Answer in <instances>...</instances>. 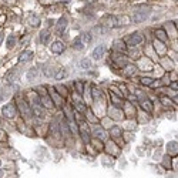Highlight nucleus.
I'll use <instances>...</instances> for the list:
<instances>
[{
  "label": "nucleus",
  "mask_w": 178,
  "mask_h": 178,
  "mask_svg": "<svg viewBox=\"0 0 178 178\" xmlns=\"http://www.w3.org/2000/svg\"><path fill=\"white\" fill-rule=\"evenodd\" d=\"M107 23H106V26L110 27V29H117V27H121L122 23L118 17H115V16H107Z\"/></svg>",
  "instance_id": "obj_2"
},
{
  "label": "nucleus",
  "mask_w": 178,
  "mask_h": 178,
  "mask_svg": "<svg viewBox=\"0 0 178 178\" xmlns=\"http://www.w3.org/2000/svg\"><path fill=\"white\" fill-rule=\"evenodd\" d=\"M140 81H141V84H144V85H151L154 80H152V78H150V77H143Z\"/></svg>",
  "instance_id": "obj_32"
},
{
  "label": "nucleus",
  "mask_w": 178,
  "mask_h": 178,
  "mask_svg": "<svg viewBox=\"0 0 178 178\" xmlns=\"http://www.w3.org/2000/svg\"><path fill=\"white\" fill-rule=\"evenodd\" d=\"M155 37L161 41H167V34H165V31H164L163 29L155 30Z\"/></svg>",
  "instance_id": "obj_21"
},
{
  "label": "nucleus",
  "mask_w": 178,
  "mask_h": 178,
  "mask_svg": "<svg viewBox=\"0 0 178 178\" xmlns=\"http://www.w3.org/2000/svg\"><path fill=\"white\" fill-rule=\"evenodd\" d=\"M141 107L144 108V110H147L148 113L152 111V104H151V101H148V100L143 101V103H141Z\"/></svg>",
  "instance_id": "obj_25"
},
{
  "label": "nucleus",
  "mask_w": 178,
  "mask_h": 178,
  "mask_svg": "<svg viewBox=\"0 0 178 178\" xmlns=\"http://www.w3.org/2000/svg\"><path fill=\"white\" fill-rule=\"evenodd\" d=\"M148 16H150V11H144V10L135 11L133 14V22L134 23H143Z\"/></svg>",
  "instance_id": "obj_4"
},
{
  "label": "nucleus",
  "mask_w": 178,
  "mask_h": 178,
  "mask_svg": "<svg viewBox=\"0 0 178 178\" xmlns=\"http://www.w3.org/2000/svg\"><path fill=\"white\" fill-rule=\"evenodd\" d=\"M3 39H4V34H3V31H0V44H2V41H3Z\"/></svg>",
  "instance_id": "obj_34"
},
{
  "label": "nucleus",
  "mask_w": 178,
  "mask_h": 178,
  "mask_svg": "<svg viewBox=\"0 0 178 178\" xmlns=\"http://www.w3.org/2000/svg\"><path fill=\"white\" fill-rule=\"evenodd\" d=\"M104 53H106V46L100 44V46H97V47L93 50V53H91V57H93L94 60H100V59H103Z\"/></svg>",
  "instance_id": "obj_6"
},
{
  "label": "nucleus",
  "mask_w": 178,
  "mask_h": 178,
  "mask_svg": "<svg viewBox=\"0 0 178 178\" xmlns=\"http://www.w3.org/2000/svg\"><path fill=\"white\" fill-rule=\"evenodd\" d=\"M80 134H81V137H83V140H84V143H89V141H90L89 124H85V122H81V124H80Z\"/></svg>",
  "instance_id": "obj_9"
},
{
  "label": "nucleus",
  "mask_w": 178,
  "mask_h": 178,
  "mask_svg": "<svg viewBox=\"0 0 178 178\" xmlns=\"http://www.w3.org/2000/svg\"><path fill=\"white\" fill-rule=\"evenodd\" d=\"M40 103L44 106L46 108H53V100H52V97H48L47 94H43V96H40Z\"/></svg>",
  "instance_id": "obj_14"
},
{
  "label": "nucleus",
  "mask_w": 178,
  "mask_h": 178,
  "mask_svg": "<svg viewBox=\"0 0 178 178\" xmlns=\"http://www.w3.org/2000/svg\"><path fill=\"white\" fill-rule=\"evenodd\" d=\"M83 2H89V3H93V2H98V0H83Z\"/></svg>",
  "instance_id": "obj_37"
},
{
  "label": "nucleus",
  "mask_w": 178,
  "mask_h": 178,
  "mask_svg": "<svg viewBox=\"0 0 178 178\" xmlns=\"http://www.w3.org/2000/svg\"><path fill=\"white\" fill-rule=\"evenodd\" d=\"M78 37H80V40H81V43L84 46H89L90 43H91V40H93V36H91V33H87V31H85V33H81Z\"/></svg>",
  "instance_id": "obj_15"
},
{
  "label": "nucleus",
  "mask_w": 178,
  "mask_h": 178,
  "mask_svg": "<svg viewBox=\"0 0 178 178\" xmlns=\"http://www.w3.org/2000/svg\"><path fill=\"white\" fill-rule=\"evenodd\" d=\"M74 108L77 110V111H80V113H87V107L84 106V103H83V101H76V103H74Z\"/></svg>",
  "instance_id": "obj_22"
},
{
  "label": "nucleus",
  "mask_w": 178,
  "mask_h": 178,
  "mask_svg": "<svg viewBox=\"0 0 178 178\" xmlns=\"http://www.w3.org/2000/svg\"><path fill=\"white\" fill-rule=\"evenodd\" d=\"M31 113H33L36 117H44V110H43V104H39V101H34L31 104Z\"/></svg>",
  "instance_id": "obj_5"
},
{
  "label": "nucleus",
  "mask_w": 178,
  "mask_h": 178,
  "mask_svg": "<svg viewBox=\"0 0 178 178\" xmlns=\"http://www.w3.org/2000/svg\"><path fill=\"white\" fill-rule=\"evenodd\" d=\"M113 46H114V50H117V52H127V46L126 43H124V40H115L114 43H113Z\"/></svg>",
  "instance_id": "obj_16"
},
{
  "label": "nucleus",
  "mask_w": 178,
  "mask_h": 178,
  "mask_svg": "<svg viewBox=\"0 0 178 178\" xmlns=\"http://www.w3.org/2000/svg\"><path fill=\"white\" fill-rule=\"evenodd\" d=\"M172 89H178V83H172Z\"/></svg>",
  "instance_id": "obj_36"
},
{
  "label": "nucleus",
  "mask_w": 178,
  "mask_h": 178,
  "mask_svg": "<svg viewBox=\"0 0 178 178\" xmlns=\"http://www.w3.org/2000/svg\"><path fill=\"white\" fill-rule=\"evenodd\" d=\"M4 138H6V134H4V133H3V131L0 130V141H3V140H4Z\"/></svg>",
  "instance_id": "obj_33"
},
{
  "label": "nucleus",
  "mask_w": 178,
  "mask_h": 178,
  "mask_svg": "<svg viewBox=\"0 0 178 178\" xmlns=\"http://www.w3.org/2000/svg\"><path fill=\"white\" fill-rule=\"evenodd\" d=\"M50 96H52L53 103L56 104L57 107H60V106H61V103H63V96L57 94L56 93V89H52V91H50Z\"/></svg>",
  "instance_id": "obj_12"
},
{
  "label": "nucleus",
  "mask_w": 178,
  "mask_h": 178,
  "mask_svg": "<svg viewBox=\"0 0 178 178\" xmlns=\"http://www.w3.org/2000/svg\"><path fill=\"white\" fill-rule=\"evenodd\" d=\"M33 52H30V50H24V52L20 53L19 56V63H27V61H30V60L33 59Z\"/></svg>",
  "instance_id": "obj_11"
},
{
  "label": "nucleus",
  "mask_w": 178,
  "mask_h": 178,
  "mask_svg": "<svg viewBox=\"0 0 178 178\" xmlns=\"http://www.w3.org/2000/svg\"><path fill=\"white\" fill-rule=\"evenodd\" d=\"M40 23H41V22H40V19H39L37 16L31 14V16L29 17V24H30L31 27H39V26H40Z\"/></svg>",
  "instance_id": "obj_20"
},
{
  "label": "nucleus",
  "mask_w": 178,
  "mask_h": 178,
  "mask_svg": "<svg viewBox=\"0 0 178 178\" xmlns=\"http://www.w3.org/2000/svg\"><path fill=\"white\" fill-rule=\"evenodd\" d=\"M91 90H93V98H94V100H97L98 97H101V91L97 89L96 85H93V89H91Z\"/></svg>",
  "instance_id": "obj_31"
},
{
  "label": "nucleus",
  "mask_w": 178,
  "mask_h": 178,
  "mask_svg": "<svg viewBox=\"0 0 178 178\" xmlns=\"http://www.w3.org/2000/svg\"><path fill=\"white\" fill-rule=\"evenodd\" d=\"M19 110L24 117H29L30 115V107H29V104H27L26 101H23V100L19 101Z\"/></svg>",
  "instance_id": "obj_13"
},
{
  "label": "nucleus",
  "mask_w": 178,
  "mask_h": 178,
  "mask_svg": "<svg viewBox=\"0 0 178 178\" xmlns=\"http://www.w3.org/2000/svg\"><path fill=\"white\" fill-rule=\"evenodd\" d=\"M60 2H63V3H66V4L70 3V0H60Z\"/></svg>",
  "instance_id": "obj_38"
},
{
  "label": "nucleus",
  "mask_w": 178,
  "mask_h": 178,
  "mask_svg": "<svg viewBox=\"0 0 178 178\" xmlns=\"http://www.w3.org/2000/svg\"><path fill=\"white\" fill-rule=\"evenodd\" d=\"M110 134H111V137L113 138H117V137H121V128L120 127H117V126H114L110 130Z\"/></svg>",
  "instance_id": "obj_23"
},
{
  "label": "nucleus",
  "mask_w": 178,
  "mask_h": 178,
  "mask_svg": "<svg viewBox=\"0 0 178 178\" xmlns=\"http://www.w3.org/2000/svg\"><path fill=\"white\" fill-rule=\"evenodd\" d=\"M2 114H3L6 118H9V120L14 118L16 114H17V108H16V104L7 103L3 108H2Z\"/></svg>",
  "instance_id": "obj_1"
},
{
  "label": "nucleus",
  "mask_w": 178,
  "mask_h": 178,
  "mask_svg": "<svg viewBox=\"0 0 178 178\" xmlns=\"http://www.w3.org/2000/svg\"><path fill=\"white\" fill-rule=\"evenodd\" d=\"M93 135H94L96 138H98V140H106V131H104L103 128H100V127L94 128Z\"/></svg>",
  "instance_id": "obj_17"
},
{
  "label": "nucleus",
  "mask_w": 178,
  "mask_h": 178,
  "mask_svg": "<svg viewBox=\"0 0 178 178\" xmlns=\"http://www.w3.org/2000/svg\"><path fill=\"white\" fill-rule=\"evenodd\" d=\"M50 36H52V34H50V31H48L47 29H46V30H41V33H40V41L43 43V44H46V43L48 41V39H50Z\"/></svg>",
  "instance_id": "obj_18"
},
{
  "label": "nucleus",
  "mask_w": 178,
  "mask_h": 178,
  "mask_svg": "<svg viewBox=\"0 0 178 178\" xmlns=\"http://www.w3.org/2000/svg\"><path fill=\"white\" fill-rule=\"evenodd\" d=\"M0 164H2V161H0Z\"/></svg>",
  "instance_id": "obj_40"
},
{
  "label": "nucleus",
  "mask_w": 178,
  "mask_h": 178,
  "mask_svg": "<svg viewBox=\"0 0 178 178\" xmlns=\"http://www.w3.org/2000/svg\"><path fill=\"white\" fill-rule=\"evenodd\" d=\"M16 44V37L14 36H9L7 37V47L9 48H13Z\"/></svg>",
  "instance_id": "obj_30"
},
{
  "label": "nucleus",
  "mask_w": 178,
  "mask_h": 178,
  "mask_svg": "<svg viewBox=\"0 0 178 178\" xmlns=\"http://www.w3.org/2000/svg\"><path fill=\"white\" fill-rule=\"evenodd\" d=\"M67 27V17H60V20L57 22L56 26V34L57 36H61L64 33V30Z\"/></svg>",
  "instance_id": "obj_7"
},
{
  "label": "nucleus",
  "mask_w": 178,
  "mask_h": 178,
  "mask_svg": "<svg viewBox=\"0 0 178 178\" xmlns=\"http://www.w3.org/2000/svg\"><path fill=\"white\" fill-rule=\"evenodd\" d=\"M3 100H4V94H3V93H0V103H2Z\"/></svg>",
  "instance_id": "obj_35"
},
{
  "label": "nucleus",
  "mask_w": 178,
  "mask_h": 178,
  "mask_svg": "<svg viewBox=\"0 0 178 178\" xmlns=\"http://www.w3.org/2000/svg\"><path fill=\"white\" fill-rule=\"evenodd\" d=\"M144 41V36L141 33H133L128 37V46H138Z\"/></svg>",
  "instance_id": "obj_3"
},
{
  "label": "nucleus",
  "mask_w": 178,
  "mask_h": 178,
  "mask_svg": "<svg viewBox=\"0 0 178 178\" xmlns=\"http://www.w3.org/2000/svg\"><path fill=\"white\" fill-rule=\"evenodd\" d=\"M3 175H4V171H3V170H0V178L3 177Z\"/></svg>",
  "instance_id": "obj_39"
},
{
  "label": "nucleus",
  "mask_w": 178,
  "mask_h": 178,
  "mask_svg": "<svg viewBox=\"0 0 178 178\" xmlns=\"http://www.w3.org/2000/svg\"><path fill=\"white\" fill-rule=\"evenodd\" d=\"M80 66H81V68L87 70V68H90V67H91V61H90L89 59H83L81 61H80Z\"/></svg>",
  "instance_id": "obj_28"
},
{
  "label": "nucleus",
  "mask_w": 178,
  "mask_h": 178,
  "mask_svg": "<svg viewBox=\"0 0 178 178\" xmlns=\"http://www.w3.org/2000/svg\"><path fill=\"white\" fill-rule=\"evenodd\" d=\"M66 76H67V71L64 70V68H60L59 73H56V74H54V78H56V80H61V78L66 77Z\"/></svg>",
  "instance_id": "obj_29"
},
{
  "label": "nucleus",
  "mask_w": 178,
  "mask_h": 178,
  "mask_svg": "<svg viewBox=\"0 0 178 178\" xmlns=\"http://www.w3.org/2000/svg\"><path fill=\"white\" fill-rule=\"evenodd\" d=\"M37 74H39V70L36 68V67L30 68V70L27 71V80H29V81H33L34 78L37 77Z\"/></svg>",
  "instance_id": "obj_19"
},
{
  "label": "nucleus",
  "mask_w": 178,
  "mask_h": 178,
  "mask_svg": "<svg viewBox=\"0 0 178 178\" xmlns=\"http://www.w3.org/2000/svg\"><path fill=\"white\" fill-rule=\"evenodd\" d=\"M50 52L53 54H61L64 52V44L61 41H54L52 46H50Z\"/></svg>",
  "instance_id": "obj_10"
},
{
  "label": "nucleus",
  "mask_w": 178,
  "mask_h": 178,
  "mask_svg": "<svg viewBox=\"0 0 178 178\" xmlns=\"http://www.w3.org/2000/svg\"><path fill=\"white\" fill-rule=\"evenodd\" d=\"M74 87L77 89V93L78 94H81L83 91H84V83L80 81V80H77V81L74 83Z\"/></svg>",
  "instance_id": "obj_27"
},
{
  "label": "nucleus",
  "mask_w": 178,
  "mask_h": 178,
  "mask_svg": "<svg viewBox=\"0 0 178 178\" xmlns=\"http://www.w3.org/2000/svg\"><path fill=\"white\" fill-rule=\"evenodd\" d=\"M134 73H135V67H134V66L127 64V66L124 67V74H126V76H133Z\"/></svg>",
  "instance_id": "obj_24"
},
{
  "label": "nucleus",
  "mask_w": 178,
  "mask_h": 178,
  "mask_svg": "<svg viewBox=\"0 0 178 178\" xmlns=\"http://www.w3.org/2000/svg\"><path fill=\"white\" fill-rule=\"evenodd\" d=\"M73 47H74L76 50H83V48H84L85 46L81 43V40H80V37H77V39H76V40H74V43H73Z\"/></svg>",
  "instance_id": "obj_26"
},
{
  "label": "nucleus",
  "mask_w": 178,
  "mask_h": 178,
  "mask_svg": "<svg viewBox=\"0 0 178 178\" xmlns=\"http://www.w3.org/2000/svg\"><path fill=\"white\" fill-rule=\"evenodd\" d=\"M17 76H20V68H17V67H16V68H11L7 74L4 76V81H6V83L14 81Z\"/></svg>",
  "instance_id": "obj_8"
}]
</instances>
